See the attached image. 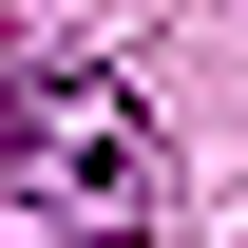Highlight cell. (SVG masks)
<instances>
[{
  "label": "cell",
  "instance_id": "cell-1",
  "mask_svg": "<svg viewBox=\"0 0 248 248\" xmlns=\"http://www.w3.org/2000/svg\"><path fill=\"white\" fill-rule=\"evenodd\" d=\"M0 191L58 210V229H134L153 210V115H134V77L19 58V95H0Z\"/></svg>",
  "mask_w": 248,
  "mask_h": 248
}]
</instances>
